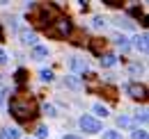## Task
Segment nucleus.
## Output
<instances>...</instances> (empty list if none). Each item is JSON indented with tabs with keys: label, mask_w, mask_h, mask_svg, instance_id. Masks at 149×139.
<instances>
[{
	"label": "nucleus",
	"mask_w": 149,
	"mask_h": 139,
	"mask_svg": "<svg viewBox=\"0 0 149 139\" xmlns=\"http://www.w3.org/2000/svg\"><path fill=\"white\" fill-rule=\"evenodd\" d=\"M80 128H83L85 132H90V135H96V132L101 130V123L96 121L94 116H87V114H85V116H80Z\"/></svg>",
	"instance_id": "4"
},
{
	"label": "nucleus",
	"mask_w": 149,
	"mask_h": 139,
	"mask_svg": "<svg viewBox=\"0 0 149 139\" xmlns=\"http://www.w3.org/2000/svg\"><path fill=\"white\" fill-rule=\"evenodd\" d=\"M62 139H80V137H76V135H67V137H62Z\"/></svg>",
	"instance_id": "25"
},
{
	"label": "nucleus",
	"mask_w": 149,
	"mask_h": 139,
	"mask_svg": "<svg viewBox=\"0 0 149 139\" xmlns=\"http://www.w3.org/2000/svg\"><path fill=\"white\" fill-rule=\"evenodd\" d=\"M0 103H2V94H0Z\"/></svg>",
	"instance_id": "26"
},
{
	"label": "nucleus",
	"mask_w": 149,
	"mask_h": 139,
	"mask_svg": "<svg viewBox=\"0 0 149 139\" xmlns=\"http://www.w3.org/2000/svg\"><path fill=\"white\" fill-rule=\"evenodd\" d=\"M103 139H122V135H119L117 130H106V132H103Z\"/></svg>",
	"instance_id": "14"
},
{
	"label": "nucleus",
	"mask_w": 149,
	"mask_h": 139,
	"mask_svg": "<svg viewBox=\"0 0 149 139\" xmlns=\"http://www.w3.org/2000/svg\"><path fill=\"white\" fill-rule=\"evenodd\" d=\"M9 112L14 119L19 121H32L37 116V103L30 94H14L12 96V103H9Z\"/></svg>",
	"instance_id": "1"
},
{
	"label": "nucleus",
	"mask_w": 149,
	"mask_h": 139,
	"mask_svg": "<svg viewBox=\"0 0 149 139\" xmlns=\"http://www.w3.org/2000/svg\"><path fill=\"white\" fill-rule=\"evenodd\" d=\"M101 64H103V66H115V64H117V57H115L112 52H106V55H101Z\"/></svg>",
	"instance_id": "10"
},
{
	"label": "nucleus",
	"mask_w": 149,
	"mask_h": 139,
	"mask_svg": "<svg viewBox=\"0 0 149 139\" xmlns=\"http://www.w3.org/2000/svg\"><path fill=\"white\" fill-rule=\"evenodd\" d=\"M60 16V9H57L55 5H46V2H41V5H35V7H30V21L39 25V28H48L55 18Z\"/></svg>",
	"instance_id": "2"
},
{
	"label": "nucleus",
	"mask_w": 149,
	"mask_h": 139,
	"mask_svg": "<svg viewBox=\"0 0 149 139\" xmlns=\"http://www.w3.org/2000/svg\"><path fill=\"white\" fill-rule=\"evenodd\" d=\"M126 91H129L131 98H145L147 94V89H145V85H138V82H131V85H126Z\"/></svg>",
	"instance_id": "5"
},
{
	"label": "nucleus",
	"mask_w": 149,
	"mask_h": 139,
	"mask_svg": "<svg viewBox=\"0 0 149 139\" xmlns=\"http://www.w3.org/2000/svg\"><path fill=\"white\" fill-rule=\"evenodd\" d=\"M39 75H41V80H44V82H51V80H53V73H51V71H41V73H39Z\"/></svg>",
	"instance_id": "18"
},
{
	"label": "nucleus",
	"mask_w": 149,
	"mask_h": 139,
	"mask_svg": "<svg viewBox=\"0 0 149 139\" xmlns=\"http://www.w3.org/2000/svg\"><path fill=\"white\" fill-rule=\"evenodd\" d=\"M48 137V128L46 125H39L37 128V139H46Z\"/></svg>",
	"instance_id": "16"
},
{
	"label": "nucleus",
	"mask_w": 149,
	"mask_h": 139,
	"mask_svg": "<svg viewBox=\"0 0 149 139\" xmlns=\"http://www.w3.org/2000/svg\"><path fill=\"white\" fill-rule=\"evenodd\" d=\"M25 75H28L25 69H19V71H16V82H25Z\"/></svg>",
	"instance_id": "20"
},
{
	"label": "nucleus",
	"mask_w": 149,
	"mask_h": 139,
	"mask_svg": "<svg viewBox=\"0 0 149 139\" xmlns=\"http://www.w3.org/2000/svg\"><path fill=\"white\" fill-rule=\"evenodd\" d=\"M103 25H106V18H101V16L94 18V28H103Z\"/></svg>",
	"instance_id": "22"
},
{
	"label": "nucleus",
	"mask_w": 149,
	"mask_h": 139,
	"mask_svg": "<svg viewBox=\"0 0 149 139\" xmlns=\"http://www.w3.org/2000/svg\"><path fill=\"white\" fill-rule=\"evenodd\" d=\"M147 34H140V36H135V48L138 50H142V52H147Z\"/></svg>",
	"instance_id": "9"
},
{
	"label": "nucleus",
	"mask_w": 149,
	"mask_h": 139,
	"mask_svg": "<svg viewBox=\"0 0 149 139\" xmlns=\"http://www.w3.org/2000/svg\"><path fill=\"white\" fill-rule=\"evenodd\" d=\"M135 119H138V121H147V112H145V109H142V112H138V114H135Z\"/></svg>",
	"instance_id": "23"
},
{
	"label": "nucleus",
	"mask_w": 149,
	"mask_h": 139,
	"mask_svg": "<svg viewBox=\"0 0 149 139\" xmlns=\"http://www.w3.org/2000/svg\"><path fill=\"white\" fill-rule=\"evenodd\" d=\"M133 139H149L147 130H133Z\"/></svg>",
	"instance_id": "17"
},
{
	"label": "nucleus",
	"mask_w": 149,
	"mask_h": 139,
	"mask_svg": "<svg viewBox=\"0 0 149 139\" xmlns=\"http://www.w3.org/2000/svg\"><path fill=\"white\" fill-rule=\"evenodd\" d=\"M71 30H74V25H71V21L67 16H57L48 28H46V34L48 36H55V39H67V36L71 34Z\"/></svg>",
	"instance_id": "3"
},
{
	"label": "nucleus",
	"mask_w": 149,
	"mask_h": 139,
	"mask_svg": "<svg viewBox=\"0 0 149 139\" xmlns=\"http://www.w3.org/2000/svg\"><path fill=\"white\" fill-rule=\"evenodd\" d=\"M32 57H35V59H46V57H48V48L37 43V46L32 48Z\"/></svg>",
	"instance_id": "7"
},
{
	"label": "nucleus",
	"mask_w": 149,
	"mask_h": 139,
	"mask_svg": "<svg viewBox=\"0 0 149 139\" xmlns=\"http://www.w3.org/2000/svg\"><path fill=\"white\" fill-rule=\"evenodd\" d=\"M101 41H103V39H94L92 43H90V48H92L96 55H101Z\"/></svg>",
	"instance_id": "15"
},
{
	"label": "nucleus",
	"mask_w": 149,
	"mask_h": 139,
	"mask_svg": "<svg viewBox=\"0 0 149 139\" xmlns=\"http://www.w3.org/2000/svg\"><path fill=\"white\" fill-rule=\"evenodd\" d=\"M69 64H71V69H74L76 73H87V62H83V59H78V57H74Z\"/></svg>",
	"instance_id": "6"
},
{
	"label": "nucleus",
	"mask_w": 149,
	"mask_h": 139,
	"mask_svg": "<svg viewBox=\"0 0 149 139\" xmlns=\"http://www.w3.org/2000/svg\"><path fill=\"white\" fill-rule=\"evenodd\" d=\"M2 135H5V139H19V130L16 128H7Z\"/></svg>",
	"instance_id": "11"
},
{
	"label": "nucleus",
	"mask_w": 149,
	"mask_h": 139,
	"mask_svg": "<svg viewBox=\"0 0 149 139\" xmlns=\"http://www.w3.org/2000/svg\"><path fill=\"white\" fill-rule=\"evenodd\" d=\"M117 46H119L122 50H126V48H129V41H126L124 36H119V39H117Z\"/></svg>",
	"instance_id": "21"
},
{
	"label": "nucleus",
	"mask_w": 149,
	"mask_h": 139,
	"mask_svg": "<svg viewBox=\"0 0 149 139\" xmlns=\"http://www.w3.org/2000/svg\"><path fill=\"white\" fill-rule=\"evenodd\" d=\"M94 112H96L99 116H108V109H106V105H101V103L94 105Z\"/></svg>",
	"instance_id": "13"
},
{
	"label": "nucleus",
	"mask_w": 149,
	"mask_h": 139,
	"mask_svg": "<svg viewBox=\"0 0 149 139\" xmlns=\"http://www.w3.org/2000/svg\"><path fill=\"white\" fill-rule=\"evenodd\" d=\"M21 41L28 43V46H32V48L37 46V36L32 34V32H21Z\"/></svg>",
	"instance_id": "8"
},
{
	"label": "nucleus",
	"mask_w": 149,
	"mask_h": 139,
	"mask_svg": "<svg viewBox=\"0 0 149 139\" xmlns=\"http://www.w3.org/2000/svg\"><path fill=\"white\" fill-rule=\"evenodd\" d=\"M41 109H44V114H48V116H55V107H53V105H44V107H41Z\"/></svg>",
	"instance_id": "19"
},
{
	"label": "nucleus",
	"mask_w": 149,
	"mask_h": 139,
	"mask_svg": "<svg viewBox=\"0 0 149 139\" xmlns=\"http://www.w3.org/2000/svg\"><path fill=\"white\" fill-rule=\"evenodd\" d=\"M117 123H119V128H131V125H133L131 116H119V119H117Z\"/></svg>",
	"instance_id": "12"
},
{
	"label": "nucleus",
	"mask_w": 149,
	"mask_h": 139,
	"mask_svg": "<svg viewBox=\"0 0 149 139\" xmlns=\"http://www.w3.org/2000/svg\"><path fill=\"white\" fill-rule=\"evenodd\" d=\"M5 62H7V55H5V52L0 50V64H5Z\"/></svg>",
	"instance_id": "24"
}]
</instances>
